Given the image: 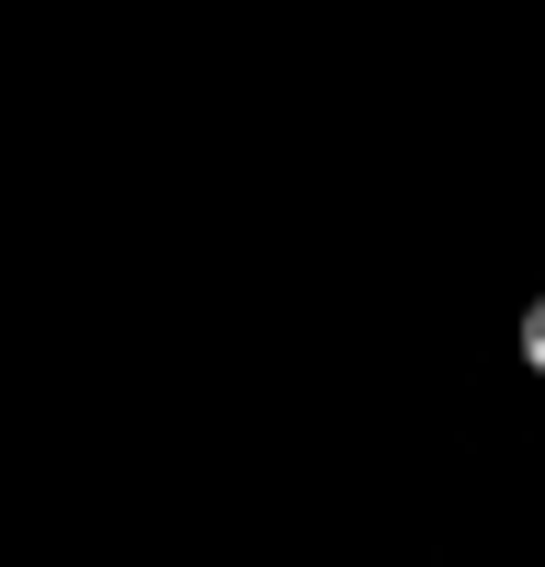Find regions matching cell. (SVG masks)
<instances>
[{
    "label": "cell",
    "mask_w": 545,
    "mask_h": 567,
    "mask_svg": "<svg viewBox=\"0 0 545 567\" xmlns=\"http://www.w3.org/2000/svg\"><path fill=\"white\" fill-rule=\"evenodd\" d=\"M523 352H534V363H545V307H534V318H523Z\"/></svg>",
    "instance_id": "1"
}]
</instances>
